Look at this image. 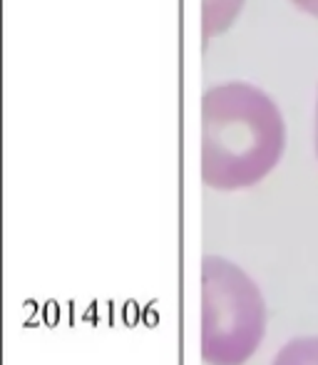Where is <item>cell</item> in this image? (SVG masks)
<instances>
[{
    "label": "cell",
    "instance_id": "obj_1",
    "mask_svg": "<svg viewBox=\"0 0 318 365\" xmlns=\"http://www.w3.org/2000/svg\"><path fill=\"white\" fill-rule=\"evenodd\" d=\"M286 125L276 102L249 82H224L202 97V179L219 192L259 184L279 164Z\"/></svg>",
    "mask_w": 318,
    "mask_h": 365
},
{
    "label": "cell",
    "instance_id": "obj_2",
    "mask_svg": "<svg viewBox=\"0 0 318 365\" xmlns=\"http://www.w3.org/2000/svg\"><path fill=\"white\" fill-rule=\"evenodd\" d=\"M266 333L259 286L222 256L202 261V358L209 365H244Z\"/></svg>",
    "mask_w": 318,
    "mask_h": 365
},
{
    "label": "cell",
    "instance_id": "obj_3",
    "mask_svg": "<svg viewBox=\"0 0 318 365\" xmlns=\"http://www.w3.org/2000/svg\"><path fill=\"white\" fill-rule=\"evenodd\" d=\"M244 0H202V33L204 40H212L214 35H222L232 28L237 20Z\"/></svg>",
    "mask_w": 318,
    "mask_h": 365
},
{
    "label": "cell",
    "instance_id": "obj_4",
    "mask_svg": "<svg viewBox=\"0 0 318 365\" xmlns=\"http://www.w3.org/2000/svg\"><path fill=\"white\" fill-rule=\"evenodd\" d=\"M271 365H318V338H294L279 351Z\"/></svg>",
    "mask_w": 318,
    "mask_h": 365
},
{
    "label": "cell",
    "instance_id": "obj_5",
    "mask_svg": "<svg viewBox=\"0 0 318 365\" xmlns=\"http://www.w3.org/2000/svg\"><path fill=\"white\" fill-rule=\"evenodd\" d=\"M291 3L296 5V8H301L304 13L314 15V18H318V0H291Z\"/></svg>",
    "mask_w": 318,
    "mask_h": 365
},
{
    "label": "cell",
    "instance_id": "obj_6",
    "mask_svg": "<svg viewBox=\"0 0 318 365\" xmlns=\"http://www.w3.org/2000/svg\"><path fill=\"white\" fill-rule=\"evenodd\" d=\"M316 149H318V102H316Z\"/></svg>",
    "mask_w": 318,
    "mask_h": 365
},
{
    "label": "cell",
    "instance_id": "obj_7",
    "mask_svg": "<svg viewBox=\"0 0 318 365\" xmlns=\"http://www.w3.org/2000/svg\"><path fill=\"white\" fill-rule=\"evenodd\" d=\"M316 154H318V149H316Z\"/></svg>",
    "mask_w": 318,
    "mask_h": 365
}]
</instances>
